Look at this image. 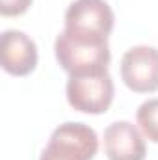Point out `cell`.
Segmentation results:
<instances>
[{"mask_svg": "<svg viewBox=\"0 0 158 160\" xmlns=\"http://www.w3.org/2000/svg\"><path fill=\"white\" fill-rule=\"evenodd\" d=\"M56 60L69 75H86L106 71L110 63L108 41H84L69 36L65 30L54 43Z\"/></svg>", "mask_w": 158, "mask_h": 160, "instance_id": "1", "label": "cell"}, {"mask_svg": "<svg viewBox=\"0 0 158 160\" xmlns=\"http://www.w3.org/2000/svg\"><path fill=\"white\" fill-rule=\"evenodd\" d=\"M136 121L143 136L149 142L158 143V99L145 101L136 112Z\"/></svg>", "mask_w": 158, "mask_h": 160, "instance_id": "8", "label": "cell"}, {"mask_svg": "<svg viewBox=\"0 0 158 160\" xmlns=\"http://www.w3.org/2000/svg\"><path fill=\"white\" fill-rule=\"evenodd\" d=\"M97 149L99 138L89 125L67 121L50 134L39 160H93Z\"/></svg>", "mask_w": 158, "mask_h": 160, "instance_id": "3", "label": "cell"}, {"mask_svg": "<svg viewBox=\"0 0 158 160\" xmlns=\"http://www.w3.org/2000/svg\"><path fill=\"white\" fill-rule=\"evenodd\" d=\"M34 0H0V13L4 17H17L22 15Z\"/></svg>", "mask_w": 158, "mask_h": 160, "instance_id": "9", "label": "cell"}, {"mask_svg": "<svg viewBox=\"0 0 158 160\" xmlns=\"http://www.w3.org/2000/svg\"><path fill=\"white\" fill-rule=\"evenodd\" d=\"M65 93L75 110L82 114H102L114 101V80L108 69L99 73L69 75Z\"/></svg>", "mask_w": 158, "mask_h": 160, "instance_id": "4", "label": "cell"}, {"mask_svg": "<svg viewBox=\"0 0 158 160\" xmlns=\"http://www.w3.org/2000/svg\"><path fill=\"white\" fill-rule=\"evenodd\" d=\"M114 11L104 0H75L65 11V32L84 41H108Z\"/></svg>", "mask_w": 158, "mask_h": 160, "instance_id": "2", "label": "cell"}, {"mask_svg": "<svg viewBox=\"0 0 158 160\" xmlns=\"http://www.w3.org/2000/svg\"><path fill=\"white\" fill-rule=\"evenodd\" d=\"M0 60L6 73L30 75L37 65V47L21 30H6L0 38Z\"/></svg>", "mask_w": 158, "mask_h": 160, "instance_id": "6", "label": "cell"}, {"mask_svg": "<svg viewBox=\"0 0 158 160\" xmlns=\"http://www.w3.org/2000/svg\"><path fill=\"white\" fill-rule=\"evenodd\" d=\"M121 78L136 93H153L158 89V48L138 45L121 58Z\"/></svg>", "mask_w": 158, "mask_h": 160, "instance_id": "5", "label": "cell"}, {"mask_svg": "<svg viewBox=\"0 0 158 160\" xmlns=\"http://www.w3.org/2000/svg\"><path fill=\"white\" fill-rule=\"evenodd\" d=\"M104 153L108 160H145L147 147L130 121H116L104 128Z\"/></svg>", "mask_w": 158, "mask_h": 160, "instance_id": "7", "label": "cell"}]
</instances>
